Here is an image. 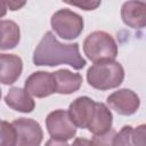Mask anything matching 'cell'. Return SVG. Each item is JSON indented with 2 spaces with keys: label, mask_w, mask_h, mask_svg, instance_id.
I'll list each match as a JSON object with an SVG mask.
<instances>
[{
  "label": "cell",
  "mask_w": 146,
  "mask_h": 146,
  "mask_svg": "<svg viewBox=\"0 0 146 146\" xmlns=\"http://www.w3.org/2000/svg\"><path fill=\"white\" fill-rule=\"evenodd\" d=\"M33 63L36 66H57L66 64L74 70H81L87 62L81 56L79 43H62L51 31L43 34L33 52Z\"/></svg>",
  "instance_id": "6da1fadb"
},
{
  "label": "cell",
  "mask_w": 146,
  "mask_h": 146,
  "mask_svg": "<svg viewBox=\"0 0 146 146\" xmlns=\"http://www.w3.org/2000/svg\"><path fill=\"white\" fill-rule=\"evenodd\" d=\"M124 80V68L116 60H100L94 63L87 71L88 84L105 91L117 88Z\"/></svg>",
  "instance_id": "7a4b0ae2"
},
{
  "label": "cell",
  "mask_w": 146,
  "mask_h": 146,
  "mask_svg": "<svg viewBox=\"0 0 146 146\" xmlns=\"http://www.w3.org/2000/svg\"><path fill=\"white\" fill-rule=\"evenodd\" d=\"M83 52L94 63L100 60H115L117 44L114 38L105 31L89 33L83 41Z\"/></svg>",
  "instance_id": "3957f363"
},
{
  "label": "cell",
  "mask_w": 146,
  "mask_h": 146,
  "mask_svg": "<svg viewBox=\"0 0 146 146\" xmlns=\"http://www.w3.org/2000/svg\"><path fill=\"white\" fill-rule=\"evenodd\" d=\"M50 24L55 33L64 40L76 39L82 33L84 26L82 16L67 8L55 11L51 16Z\"/></svg>",
  "instance_id": "277c9868"
},
{
  "label": "cell",
  "mask_w": 146,
  "mask_h": 146,
  "mask_svg": "<svg viewBox=\"0 0 146 146\" xmlns=\"http://www.w3.org/2000/svg\"><path fill=\"white\" fill-rule=\"evenodd\" d=\"M46 128L51 138L67 141L76 135V127L71 121L68 112L55 110L46 117Z\"/></svg>",
  "instance_id": "5b68a950"
},
{
  "label": "cell",
  "mask_w": 146,
  "mask_h": 146,
  "mask_svg": "<svg viewBox=\"0 0 146 146\" xmlns=\"http://www.w3.org/2000/svg\"><path fill=\"white\" fill-rule=\"evenodd\" d=\"M17 136L16 146H40L43 131L39 122L33 119L18 117L11 122Z\"/></svg>",
  "instance_id": "8992f818"
},
{
  "label": "cell",
  "mask_w": 146,
  "mask_h": 146,
  "mask_svg": "<svg viewBox=\"0 0 146 146\" xmlns=\"http://www.w3.org/2000/svg\"><path fill=\"white\" fill-rule=\"evenodd\" d=\"M106 103L108 108L115 111L120 115L125 116L135 114L140 106L139 96L128 88L119 89L112 92L110 96H107Z\"/></svg>",
  "instance_id": "52a82bcc"
},
{
  "label": "cell",
  "mask_w": 146,
  "mask_h": 146,
  "mask_svg": "<svg viewBox=\"0 0 146 146\" xmlns=\"http://www.w3.org/2000/svg\"><path fill=\"white\" fill-rule=\"evenodd\" d=\"M24 90L32 97L44 98L56 92V83L51 72H33L24 83Z\"/></svg>",
  "instance_id": "ba28073f"
},
{
  "label": "cell",
  "mask_w": 146,
  "mask_h": 146,
  "mask_svg": "<svg viewBox=\"0 0 146 146\" xmlns=\"http://www.w3.org/2000/svg\"><path fill=\"white\" fill-rule=\"evenodd\" d=\"M96 102L88 96H81L75 98L68 106V115L71 121L76 128L88 129V125L92 119Z\"/></svg>",
  "instance_id": "9c48e42d"
},
{
  "label": "cell",
  "mask_w": 146,
  "mask_h": 146,
  "mask_svg": "<svg viewBox=\"0 0 146 146\" xmlns=\"http://www.w3.org/2000/svg\"><path fill=\"white\" fill-rule=\"evenodd\" d=\"M23 72V60L15 54H0V83L13 84Z\"/></svg>",
  "instance_id": "30bf717a"
},
{
  "label": "cell",
  "mask_w": 146,
  "mask_h": 146,
  "mask_svg": "<svg viewBox=\"0 0 146 146\" xmlns=\"http://www.w3.org/2000/svg\"><path fill=\"white\" fill-rule=\"evenodd\" d=\"M121 18L131 29H143L146 25V3L143 1H127L121 7Z\"/></svg>",
  "instance_id": "8fae6325"
},
{
  "label": "cell",
  "mask_w": 146,
  "mask_h": 146,
  "mask_svg": "<svg viewBox=\"0 0 146 146\" xmlns=\"http://www.w3.org/2000/svg\"><path fill=\"white\" fill-rule=\"evenodd\" d=\"M113 146H146V125H124L115 133Z\"/></svg>",
  "instance_id": "7c38bea8"
},
{
  "label": "cell",
  "mask_w": 146,
  "mask_h": 146,
  "mask_svg": "<svg viewBox=\"0 0 146 146\" xmlns=\"http://www.w3.org/2000/svg\"><path fill=\"white\" fill-rule=\"evenodd\" d=\"M112 123H113V114L111 110L104 103L96 102L94 115L88 125V130L94 136L105 135L112 129Z\"/></svg>",
  "instance_id": "4fadbf2b"
},
{
  "label": "cell",
  "mask_w": 146,
  "mask_h": 146,
  "mask_svg": "<svg viewBox=\"0 0 146 146\" xmlns=\"http://www.w3.org/2000/svg\"><path fill=\"white\" fill-rule=\"evenodd\" d=\"M56 92L60 95H71L78 91L82 84V76L80 73H73L70 70L60 68L52 72Z\"/></svg>",
  "instance_id": "5bb4252c"
},
{
  "label": "cell",
  "mask_w": 146,
  "mask_h": 146,
  "mask_svg": "<svg viewBox=\"0 0 146 146\" xmlns=\"http://www.w3.org/2000/svg\"><path fill=\"white\" fill-rule=\"evenodd\" d=\"M5 103L11 110L21 113H31L35 107L33 98L22 88L11 87L5 97Z\"/></svg>",
  "instance_id": "9a60e30c"
},
{
  "label": "cell",
  "mask_w": 146,
  "mask_h": 146,
  "mask_svg": "<svg viewBox=\"0 0 146 146\" xmlns=\"http://www.w3.org/2000/svg\"><path fill=\"white\" fill-rule=\"evenodd\" d=\"M21 40L19 26L10 19L0 21V50L14 49Z\"/></svg>",
  "instance_id": "2e32d148"
},
{
  "label": "cell",
  "mask_w": 146,
  "mask_h": 146,
  "mask_svg": "<svg viewBox=\"0 0 146 146\" xmlns=\"http://www.w3.org/2000/svg\"><path fill=\"white\" fill-rule=\"evenodd\" d=\"M17 136L15 128L7 121H0V146H16Z\"/></svg>",
  "instance_id": "e0dca14e"
},
{
  "label": "cell",
  "mask_w": 146,
  "mask_h": 146,
  "mask_svg": "<svg viewBox=\"0 0 146 146\" xmlns=\"http://www.w3.org/2000/svg\"><path fill=\"white\" fill-rule=\"evenodd\" d=\"M116 131L114 129H111L107 133L100 135V136H94L91 139L92 146H113V139Z\"/></svg>",
  "instance_id": "ac0fdd59"
},
{
  "label": "cell",
  "mask_w": 146,
  "mask_h": 146,
  "mask_svg": "<svg viewBox=\"0 0 146 146\" xmlns=\"http://www.w3.org/2000/svg\"><path fill=\"white\" fill-rule=\"evenodd\" d=\"M68 5H72V6H75V7H79L83 10H94L96 9L98 6H100V1H82V2H68Z\"/></svg>",
  "instance_id": "d6986e66"
},
{
  "label": "cell",
  "mask_w": 146,
  "mask_h": 146,
  "mask_svg": "<svg viewBox=\"0 0 146 146\" xmlns=\"http://www.w3.org/2000/svg\"><path fill=\"white\" fill-rule=\"evenodd\" d=\"M25 1H5V5L7 9L9 8V10H18L23 6H25Z\"/></svg>",
  "instance_id": "ffe728a7"
},
{
  "label": "cell",
  "mask_w": 146,
  "mask_h": 146,
  "mask_svg": "<svg viewBox=\"0 0 146 146\" xmlns=\"http://www.w3.org/2000/svg\"><path fill=\"white\" fill-rule=\"evenodd\" d=\"M70 146H92L91 140L87 139V138H75L73 140V144Z\"/></svg>",
  "instance_id": "44dd1931"
},
{
  "label": "cell",
  "mask_w": 146,
  "mask_h": 146,
  "mask_svg": "<svg viewBox=\"0 0 146 146\" xmlns=\"http://www.w3.org/2000/svg\"><path fill=\"white\" fill-rule=\"evenodd\" d=\"M44 146H70L66 141L64 140H58V139H54V138H50Z\"/></svg>",
  "instance_id": "7402d4cb"
},
{
  "label": "cell",
  "mask_w": 146,
  "mask_h": 146,
  "mask_svg": "<svg viewBox=\"0 0 146 146\" xmlns=\"http://www.w3.org/2000/svg\"><path fill=\"white\" fill-rule=\"evenodd\" d=\"M7 14V7L5 5V1H0V18L3 17Z\"/></svg>",
  "instance_id": "603a6c76"
},
{
  "label": "cell",
  "mask_w": 146,
  "mask_h": 146,
  "mask_svg": "<svg viewBox=\"0 0 146 146\" xmlns=\"http://www.w3.org/2000/svg\"><path fill=\"white\" fill-rule=\"evenodd\" d=\"M0 99H1V89H0Z\"/></svg>",
  "instance_id": "cb8c5ba5"
}]
</instances>
